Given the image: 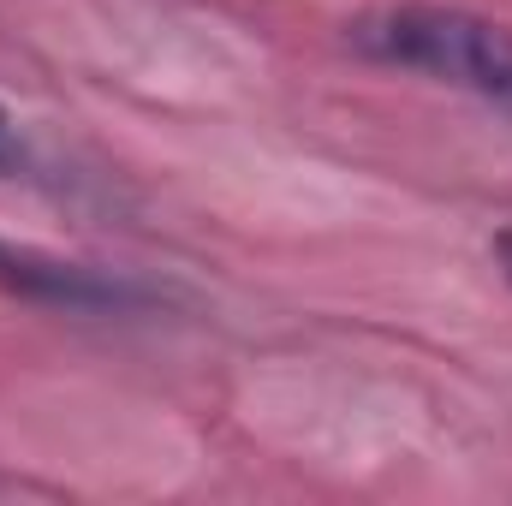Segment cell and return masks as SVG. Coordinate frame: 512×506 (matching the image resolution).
<instances>
[{
  "mask_svg": "<svg viewBox=\"0 0 512 506\" xmlns=\"http://www.w3.org/2000/svg\"><path fill=\"white\" fill-rule=\"evenodd\" d=\"M346 42L382 66L423 72L435 84H453L477 102H495L512 114V30L435 0H393L346 24Z\"/></svg>",
  "mask_w": 512,
  "mask_h": 506,
  "instance_id": "6da1fadb",
  "label": "cell"
},
{
  "mask_svg": "<svg viewBox=\"0 0 512 506\" xmlns=\"http://www.w3.org/2000/svg\"><path fill=\"white\" fill-rule=\"evenodd\" d=\"M18 173H30V155H24L18 126H12V120H6V108H0V179H18Z\"/></svg>",
  "mask_w": 512,
  "mask_h": 506,
  "instance_id": "3957f363",
  "label": "cell"
},
{
  "mask_svg": "<svg viewBox=\"0 0 512 506\" xmlns=\"http://www.w3.org/2000/svg\"><path fill=\"white\" fill-rule=\"evenodd\" d=\"M0 292L24 298V304H54V310H137V304H149V292L137 280L102 274L90 262L30 251L12 239H0Z\"/></svg>",
  "mask_w": 512,
  "mask_h": 506,
  "instance_id": "7a4b0ae2",
  "label": "cell"
},
{
  "mask_svg": "<svg viewBox=\"0 0 512 506\" xmlns=\"http://www.w3.org/2000/svg\"><path fill=\"white\" fill-rule=\"evenodd\" d=\"M495 256H501V268H507V280H512V227L495 239Z\"/></svg>",
  "mask_w": 512,
  "mask_h": 506,
  "instance_id": "277c9868",
  "label": "cell"
}]
</instances>
